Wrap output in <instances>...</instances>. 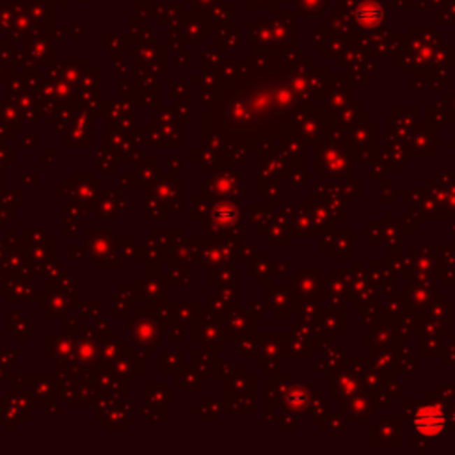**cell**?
Masks as SVG:
<instances>
[{
    "mask_svg": "<svg viewBox=\"0 0 455 455\" xmlns=\"http://www.w3.org/2000/svg\"><path fill=\"white\" fill-rule=\"evenodd\" d=\"M414 427L425 438H436L447 427V418L438 407H425L414 418Z\"/></svg>",
    "mask_w": 455,
    "mask_h": 455,
    "instance_id": "cell-1",
    "label": "cell"
}]
</instances>
